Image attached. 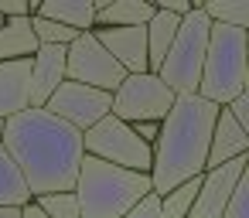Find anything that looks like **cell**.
I'll return each instance as SVG.
<instances>
[{"label": "cell", "instance_id": "1", "mask_svg": "<svg viewBox=\"0 0 249 218\" xmlns=\"http://www.w3.org/2000/svg\"><path fill=\"white\" fill-rule=\"evenodd\" d=\"M0 147L21 170L31 201L75 187L82 164V133L55 119L48 109H24L7 119Z\"/></svg>", "mask_w": 249, "mask_h": 218}, {"label": "cell", "instance_id": "2", "mask_svg": "<svg viewBox=\"0 0 249 218\" xmlns=\"http://www.w3.org/2000/svg\"><path fill=\"white\" fill-rule=\"evenodd\" d=\"M215 116L218 106L205 102L201 96H174V106L160 119V133L150 160V191L157 198L205 174Z\"/></svg>", "mask_w": 249, "mask_h": 218}, {"label": "cell", "instance_id": "3", "mask_svg": "<svg viewBox=\"0 0 249 218\" xmlns=\"http://www.w3.org/2000/svg\"><path fill=\"white\" fill-rule=\"evenodd\" d=\"M72 194L79 201V218H123L154 191H150V174L123 170L96 157H82Z\"/></svg>", "mask_w": 249, "mask_h": 218}, {"label": "cell", "instance_id": "4", "mask_svg": "<svg viewBox=\"0 0 249 218\" xmlns=\"http://www.w3.org/2000/svg\"><path fill=\"white\" fill-rule=\"evenodd\" d=\"M242 92H249V31L212 24L198 96L222 109Z\"/></svg>", "mask_w": 249, "mask_h": 218}, {"label": "cell", "instance_id": "5", "mask_svg": "<svg viewBox=\"0 0 249 218\" xmlns=\"http://www.w3.org/2000/svg\"><path fill=\"white\" fill-rule=\"evenodd\" d=\"M208 34H212V21L195 4L181 17L178 34H174L167 55L160 62V68L154 72L174 96H198V79H201L205 51H208Z\"/></svg>", "mask_w": 249, "mask_h": 218}, {"label": "cell", "instance_id": "6", "mask_svg": "<svg viewBox=\"0 0 249 218\" xmlns=\"http://www.w3.org/2000/svg\"><path fill=\"white\" fill-rule=\"evenodd\" d=\"M82 153L137 174H150V160H154V147H147L116 116H103L92 130L82 133Z\"/></svg>", "mask_w": 249, "mask_h": 218}, {"label": "cell", "instance_id": "7", "mask_svg": "<svg viewBox=\"0 0 249 218\" xmlns=\"http://www.w3.org/2000/svg\"><path fill=\"white\" fill-rule=\"evenodd\" d=\"M171 106H174V92L154 72H140V75H126L120 82V89L113 92L109 116H116L126 126H133V123H160Z\"/></svg>", "mask_w": 249, "mask_h": 218}, {"label": "cell", "instance_id": "8", "mask_svg": "<svg viewBox=\"0 0 249 218\" xmlns=\"http://www.w3.org/2000/svg\"><path fill=\"white\" fill-rule=\"evenodd\" d=\"M65 79L113 96V92L120 89V82L126 79V72L113 62V55L96 41L92 31H82V34L65 48Z\"/></svg>", "mask_w": 249, "mask_h": 218}, {"label": "cell", "instance_id": "9", "mask_svg": "<svg viewBox=\"0 0 249 218\" xmlns=\"http://www.w3.org/2000/svg\"><path fill=\"white\" fill-rule=\"evenodd\" d=\"M45 109H48L55 119L69 123L72 130L86 133V130H92L103 116H109V109H113V96L65 79V82L52 92V99L45 102Z\"/></svg>", "mask_w": 249, "mask_h": 218}, {"label": "cell", "instance_id": "10", "mask_svg": "<svg viewBox=\"0 0 249 218\" xmlns=\"http://www.w3.org/2000/svg\"><path fill=\"white\" fill-rule=\"evenodd\" d=\"M246 170H249V157H239V160H229L222 167L205 170L188 218H222V211H225L232 191L239 187V181L246 177Z\"/></svg>", "mask_w": 249, "mask_h": 218}, {"label": "cell", "instance_id": "11", "mask_svg": "<svg viewBox=\"0 0 249 218\" xmlns=\"http://www.w3.org/2000/svg\"><path fill=\"white\" fill-rule=\"evenodd\" d=\"M92 34L126 75L147 72V31L143 28H92Z\"/></svg>", "mask_w": 249, "mask_h": 218}, {"label": "cell", "instance_id": "12", "mask_svg": "<svg viewBox=\"0 0 249 218\" xmlns=\"http://www.w3.org/2000/svg\"><path fill=\"white\" fill-rule=\"evenodd\" d=\"M65 82V48L38 45L31 55V109H45L52 92Z\"/></svg>", "mask_w": 249, "mask_h": 218}, {"label": "cell", "instance_id": "13", "mask_svg": "<svg viewBox=\"0 0 249 218\" xmlns=\"http://www.w3.org/2000/svg\"><path fill=\"white\" fill-rule=\"evenodd\" d=\"M31 109V58L0 62V119Z\"/></svg>", "mask_w": 249, "mask_h": 218}, {"label": "cell", "instance_id": "14", "mask_svg": "<svg viewBox=\"0 0 249 218\" xmlns=\"http://www.w3.org/2000/svg\"><path fill=\"white\" fill-rule=\"evenodd\" d=\"M239 157H249V133L225 109H218L215 126H212V140H208V164H205V170L222 167V164L239 160Z\"/></svg>", "mask_w": 249, "mask_h": 218}, {"label": "cell", "instance_id": "15", "mask_svg": "<svg viewBox=\"0 0 249 218\" xmlns=\"http://www.w3.org/2000/svg\"><path fill=\"white\" fill-rule=\"evenodd\" d=\"M35 17L55 21V24L69 28L75 34L96 28V7H92V0H45V4L35 7Z\"/></svg>", "mask_w": 249, "mask_h": 218}, {"label": "cell", "instance_id": "16", "mask_svg": "<svg viewBox=\"0 0 249 218\" xmlns=\"http://www.w3.org/2000/svg\"><path fill=\"white\" fill-rule=\"evenodd\" d=\"M38 51V38L31 31V17L0 21V62H21Z\"/></svg>", "mask_w": 249, "mask_h": 218}, {"label": "cell", "instance_id": "17", "mask_svg": "<svg viewBox=\"0 0 249 218\" xmlns=\"http://www.w3.org/2000/svg\"><path fill=\"white\" fill-rule=\"evenodd\" d=\"M150 17V0H109L103 11H96V28H147Z\"/></svg>", "mask_w": 249, "mask_h": 218}, {"label": "cell", "instance_id": "18", "mask_svg": "<svg viewBox=\"0 0 249 218\" xmlns=\"http://www.w3.org/2000/svg\"><path fill=\"white\" fill-rule=\"evenodd\" d=\"M178 24H181V17L164 14V11L154 7V17H150L147 28H143V31H147V72H157V68H160V62H164L171 41H174V34H178Z\"/></svg>", "mask_w": 249, "mask_h": 218}, {"label": "cell", "instance_id": "19", "mask_svg": "<svg viewBox=\"0 0 249 218\" xmlns=\"http://www.w3.org/2000/svg\"><path fill=\"white\" fill-rule=\"evenodd\" d=\"M28 201H31V191H28L21 170L14 167L7 150L0 147V208H24Z\"/></svg>", "mask_w": 249, "mask_h": 218}, {"label": "cell", "instance_id": "20", "mask_svg": "<svg viewBox=\"0 0 249 218\" xmlns=\"http://www.w3.org/2000/svg\"><path fill=\"white\" fill-rule=\"evenodd\" d=\"M198 7L212 24L249 31V0H208V4H198Z\"/></svg>", "mask_w": 249, "mask_h": 218}, {"label": "cell", "instance_id": "21", "mask_svg": "<svg viewBox=\"0 0 249 218\" xmlns=\"http://www.w3.org/2000/svg\"><path fill=\"white\" fill-rule=\"evenodd\" d=\"M31 31H35L38 45H55V48H69L79 38L75 31H69V28H62L55 21H45V17H35V14H31Z\"/></svg>", "mask_w": 249, "mask_h": 218}, {"label": "cell", "instance_id": "22", "mask_svg": "<svg viewBox=\"0 0 249 218\" xmlns=\"http://www.w3.org/2000/svg\"><path fill=\"white\" fill-rule=\"evenodd\" d=\"M35 204H38L48 218H79V201H75V194H72V191L35 198Z\"/></svg>", "mask_w": 249, "mask_h": 218}, {"label": "cell", "instance_id": "23", "mask_svg": "<svg viewBox=\"0 0 249 218\" xmlns=\"http://www.w3.org/2000/svg\"><path fill=\"white\" fill-rule=\"evenodd\" d=\"M222 218H249V170H246V177L239 181V187L232 191V198H229Z\"/></svg>", "mask_w": 249, "mask_h": 218}, {"label": "cell", "instance_id": "24", "mask_svg": "<svg viewBox=\"0 0 249 218\" xmlns=\"http://www.w3.org/2000/svg\"><path fill=\"white\" fill-rule=\"evenodd\" d=\"M38 4L31 0H0V21H11V17H31Z\"/></svg>", "mask_w": 249, "mask_h": 218}, {"label": "cell", "instance_id": "25", "mask_svg": "<svg viewBox=\"0 0 249 218\" xmlns=\"http://www.w3.org/2000/svg\"><path fill=\"white\" fill-rule=\"evenodd\" d=\"M222 109H225V113H229V116H232V119H235L246 133H249V92L235 96V99H232L229 106H222Z\"/></svg>", "mask_w": 249, "mask_h": 218}, {"label": "cell", "instance_id": "26", "mask_svg": "<svg viewBox=\"0 0 249 218\" xmlns=\"http://www.w3.org/2000/svg\"><path fill=\"white\" fill-rule=\"evenodd\" d=\"M123 218H160V198L157 194H147L137 208H130Z\"/></svg>", "mask_w": 249, "mask_h": 218}, {"label": "cell", "instance_id": "27", "mask_svg": "<svg viewBox=\"0 0 249 218\" xmlns=\"http://www.w3.org/2000/svg\"><path fill=\"white\" fill-rule=\"evenodd\" d=\"M157 11H164V14H174V17H184L195 4H188V0H157V4H154Z\"/></svg>", "mask_w": 249, "mask_h": 218}, {"label": "cell", "instance_id": "28", "mask_svg": "<svg viewBox=\"0 0 249 218\" xmlns=\"http://www.w3.org/2000/svg\"><path fill=\"white\" fill-rule=\"evenodd\" d=\"M130 130H133L147 147H154V143H157V133H160V123H133Z\"/></svg>", "mask_w": 249, "mask_h": 218}, {"label": "cell", "instance_id": "29", "mask_svg": "<svg viewBox=\"0 0 249 218\" xmlns=\"http://www.w3.org/2000/svg\"><path fill=\"white\" fill-rule=\"evenodd\" d=\"M21 218H48V215H45V211H41L35 201H28V204L21 208Z\"/></svg>", "mask_w": 249, "mask_h": 218}, {"label": "cell", "instance_id": "30", "mask_svg": "<svg viewBox=\"0 0 249 218\" xmlns=\"http://www.w3.org/2000/svg\"><path fill=\"white\" fill-rule=\"evenodd\" d=\"M0 218H21V208H0Z\"/></svg>", "mask_w": 249, "mask_h": 218}, {"label": "cell", "instance_id": "31", "mask_svg": "<svg viewBox=\"0 0 249 218\" xmlns=\"http://www.w3.org/2000/svg\"><path fill=\"white\" fill-rule=\"evenodd\" d=\"M4 126H7V119H0V136H4Z\"/></svg>", "mask_w": 249, "mask_h": 218}]
</instances>
